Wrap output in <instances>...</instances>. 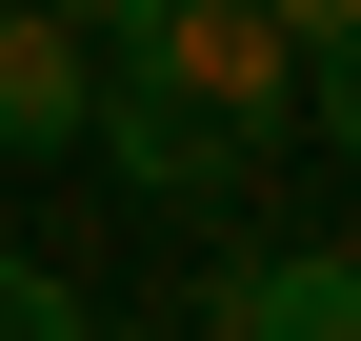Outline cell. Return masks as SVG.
Returning <instances> with one entry per match:
<instances>
[{
    "mask_svg": "<svg viewBox=\"0 0 361 341\" xmlns=\"http://www.w3.org/2000/svg\"><path fill=\"white\" fill-rule=\"evenodd\" d=\"M80 141H101L141 201H241V181H261L241 120H201V101H180V80H141V61H101V120H80Z\"/></svg>",
    "mask_w": 361,
    "mask_h": 341,
    "instance_id": "obj_1",
    "label": "cell"
},
{
    "mask_svg": "<svg viewBox=\"0 0 361 341\" xmlns=\"http://www.w3.org/2000/svg\"><path fill=\"white\" fill-rule=\"evenodd\" d=\"M80 120H101V40L61 0H0V161H80Z\"/></svg>",
    "mask_w": 361,
    "mask_h": 341,
    "instance_id": "obj_2",
    "label": "cell"
},
{
    "mask_svg": "<svg viewBox=\"0 0 361 341\" xmlns=\"http://www.w3.org/2000/svg\"><path fill=\"white\" fill-rule=\"evenodd\" d=\"M221 341H361V261H241Z\"/></svg>",
    "mask_w": 361,
    "mask_h": 341,
    "instance_id": "obj_3",
    "label": "cell"
},
{
    "mask_svg": "<svg viewBox=\"0 0 361 341\" xmlns=\"http://www.w3.org/2000/svg\"><path fill=\"white\" fill-rule=\"evenodd\" d=\"M0 341H101V321H80V302H61V281H40V261H20V241H0Z\"/></svg>",
    "mask_w": 361,
    "mask_h": 341,
    "instance_id": "obj_4",
    "label": "cell"
},
{
    "mask_svg": "<svg viewBox=\"0 0 361 341\" xmlns=\"http://www.w3.org/2000/svg\"><path fill=\"white\" fill-rule=\"evenodd\" d=\"M301 101H322V141H341V161H361V20H341V40H322V61H301Z\"/></svg>",
    "mask_w": 361,
    "mask_h": 341,
    "instance_id": "obj_5",
    "label": "cell"
},
{
    "mask_svg": "<svg viewBox=\"0 0 361 341\" xmlns=\"http://www.w3.org/2000/svg\"><path fill=\"white\" fill-rule=\"evenodd\" d=\"M261 20H281V40H301V61H322V40H341V20H361V0H261Z\"/></svg>",
    "mask_w": 361,
    "mask_h": 341,
    "instance_id": "obj_6",
    "label": "cell"
},
{
    "mask_svg": "<svg viewBox=\"0 0 361 341\" xmlns=\"http://www.w3.org/2000/svg\"><path fill=\"white\" fill-rule=\"evenodd\" d=\"M61 20H80V40H101V61H121V40H141V0H61Z\"/></svg>",
    "mask_w": 361,
    "mask_h": 341,
    "instance_id": "obj_7",
    "label": "cell"
}]
</instances>
